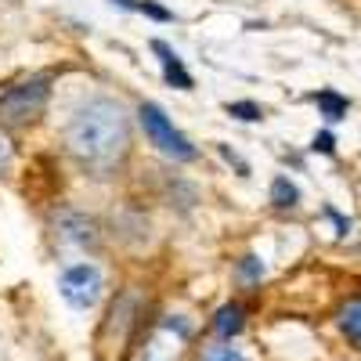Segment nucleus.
I'll use <instances>...</instances> for the list:
<instances>
[{
  "instance_id": "obj_1",
  "label": "nucleus",
  "mask_w": 361,
  "mask_h": 361,
  "mask_svg": "<svg viewBox=\"0 0 361 361\" xmlns=\"http://www.w3.org/2000/svg\"><path fill=\"white\" fill-rule=\"evenodd\" d=\"M66 145H69L73 159L94 173H109L112 166H119L130 148V123H127L123 105L109 102V98L87 102L69 119Z\"/></svg>"
},
{
  "instance_id": "obj_2",
  "label": "nucleus",
  "mask_w": 361,
  "mask_h": 361,
  "mask_svg": "<svg viewBox=\"0 0 361 361\" xmlns=\"http://www.w3.org/2000/svg\"><path fill=\"white\" fill-rule=\"evenodd\" d=\"M137 325H141V300H137V293H123L109 307V318H105L102 333H98L102 361H119L130 350V343H134Z\"/></svg>"
},
{
  "instance_id": "obj_3",
  "label": "nucleus",
  "mask_w": 361,
  "mask_h": 361,
  "mask_svg": "<svg viewBox=\"0 0 361 361\" xmlns=\"http://www.w3.org/2000/svg\"><path fill=\"white\" fill-rule=\"evenodd\" d=\"M47 94H51V87H47L44 76H29L22 83H11L4 94H0V123H8V127L33 123L47 105Z\"/></svg>"
},
{
  "instance_id": "obj_4",
  "label": "nucleus",
  "mask_w": 361,
  "mask_h": 361,
  "mask_svg": "<svg viewBox=\"0 0 361 361\" xmlns=\"http://www.w3.org/2000/svg\"><path fill=\"white\" fill-rule=\"evenodd\" d=\"M137 116H141V127H145V134H148V141H152L163 156H170V159H180V163H188V159H195V145L180 134L170 119L163 116V109L159 105H152V102H145L141 109H137Z\"/></svg>"
},
{
  "instance_id": "obj_5",
  "label": "nucleus",
  "mask_w": 361,
  "mask_h": 361,
  "mask_svg": "<svg viewBox=\"0 0 361 361\" xmlns=\"http://www.w3.org/2000/svg\"><path fill=\"white\" fill-rule=\"evenodd\" d=\"M58 289H62L66 296V304L76 307V311H87V307H94L98 300H102V271L94 264H73L62 271V282H58Z\"/></svg>"
},
{
  "instance_id": "obj_6",
  "label": "nucleus",
  "mask_w": 361,
  "mask_h": 361,
  "mask_svg": "<svg viewBox=\"0 0 361 361\" xmlns=\"http://www.w3.org/2000/svg\"><path fill=\"white\" fill-rule=\"evenodd\" d=\"M152 51L159 54V62H163V76H166V83H173L177 90H192V76H188V69H185V62L163 44V40H156L152 44Z\"/></svg>"
},
{
  "instance_id": "obj_7",
  "label": "nucleus",
  "mask_w": 361,
  "mask_h": 361,
  "mask_svg": "<svg viewBox=\"0 0 361 361\" xmlns=\"http://www.w3.org/2000/svg\"><path fill=\"white\" fill-rule=\"evenodd\" d=\"M243 325H246V318H243V307H238V304H224V307L214 314V333H217L221 340L238 336V333H243Z\"/></svg>"
},
{
  "instance_id": "obj_8",
  "label": "nucleus",
  "mask_w": 361,
  "mask_h": 361,
  "mask_svg": "<svg viewBox=\"0 0 361 361\" xmlns=\"http://www.w3.org/2000/svg\"><path fill=\"white\" fill-rule=\"evenodd\" d=\"M340 329L354 347H361V304H347L340 311Z\"/></svg>"
},
{
  "instance_id": "obj_9",
  "label": "nucleus",
  "mask_w": 361,
  "mask_h": 361,
  "mask_svg": "<svg viewBox=\"0 0 361 361\" xmlns=\"http://www.w3.org/2000/svg\"><path fill=\"white\" fill-rule=\"evenodd\" d=\"M296 199H300V192H296L293 180L289 177H275V185H271V202H275L279 209H293Z\"/></svg>"
},
{
  "instance_id": "obj_10",
  "label": "nucleus",
  "mask_w": 361,
  "mask_h": 361,
  "mask_svg": "<svg viewBox=\"0 0 361 361\" xmlns=\"http://www.w3.org/2000/svg\"><path fill=\"white\" fill-rule=\"evenodd\" d=\"M314 102H318V109L325 112V119H340V116H347V98H340L336 90H322Z\"/></svg>"
},
{
  "instance_id": "obj_11",
  "label": "nucleus",
  "mask_w": 361,
  "mask_h": 361,
  "mask_svg": "<svg viewBox=\"0 0 361 361\" xmlns=\"http://www.w3.org/2000/svg\"><path fill=\"white\" fill-rule=\"evenodd\" d=\"M199 361H246V354L231 347V343H214V347H206Z\"/></svg>"
},
{
  "instance_id": "obj_12",
  "label": "nucleus",
  "mask_w": 361,
  "mask_h": 361,
  "mask_svg": "<svg viewBox=\"0 0 361 361\" xmlns=\"http://www.w3.org/2000/svg\"><path fill=\"white\" fill-rule=\"evenodd\" d=\"M112 4L130 8V11H145V15H152V18H159V22L170 18V11H163V8H156V4H148V0H112Z\"/></svg>"
},
{
  "instance_id": "obj_13",
  "label": "nucleus",
  "mask_w": 361,
  "mask_h": 361,
  "mask_svg": "<svg viewBox=\"0 0 361 361\" xmlns=\"http://www.w3.org/2000/svg\"><path fill=\"white\" fill-rule=\"evenodd\" d=\"M228 116H238V119H260L264 112H260V105H253V102H228Z\"/></svg>"
},
{
  "instance_id": "obj_14",
  "label": "nucleus",
  "mask_w": 361,
  "mask_h": 361,
  "mask_svg": "<svg viewBox=\"0 0 361 361\" xmlns=\"http://www.w3.org/2000/svg\"><path fill=\"white\" fill-rule=\"evenodd\" d=\"M238 271H243L246 279H260L264 275V264L257 257H243V264H238Z\"/></svg>"
},
{
  "instance_id": "obj_15",
  "label": "nucleus",
  "mask_w": 361,
  "mask_h": 361,
  "mask_svg": "<svg viewBox=\"0 0 361 361\" xmlns=\"http://www.w3.org/2000/svg\"><path fill=\"white\" fill-rule=\"evenodd\" d=\"M311 148H314V152H333V134H318Z\"/></svg>"
},
{
  "instance_id": "obj_16",
  "label": "nucleus",
  "mask_w": 361,
  "mask_h": 361,
  "mask_svg": "<svg viewBox=\"0 0 361 361\" xmlns=\"http://www.w3.org/2000/svg\"><path fill=\"white\" fill-rule=\"evenodd\" d=\"M8 156H11V148H8V141H4V137H0V166L8 163Z\"/></svg>"
}]
</instances>
